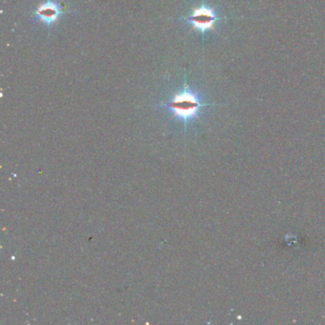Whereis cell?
Instances as JSON below:
<instances>
[{
    "instance_id": "cell-1",
    "label": "cell",
    "mask_w": 325,
    "mask_h": 325,
    "mask_svg": "<svg viewBox=\"0 0 325 325\" xmlns=\"http://www.w3.org/2000/svg\"><path fill=\"white\" fill-rule=\"evenodd\" d=\"M209 105L201 102L198 95L190 90L185 79L183 90L176 94L167 103L161 104L160 107L168 109L172 115L181 121L186 127L190 121L198 117L202 107Z\"/></svg>"
},
{
    "instance_id": "cell-2",
    "label": "cell",
    "mask_w": 325,
    "mask_h": 325,
    "mask_svg": "<svg viewBox=\"0 0 325 325\" xmlns=\"http://www.w3.org/2000/svg\"><path fill=\"white\" fill-rule=\"evenodd\" d=\"M187 20L194 30L204 34L207 31L215 30V24L219 20V18L213 9L202 5L194 9L187 17Z\"/></svg>"
},
{
    "instance_id": "cell-3",
    "label": "cell",
    "mask_w": 325,
    "mask_h": 325,
    "mask_svg": "<svg viewBox=\"0 0 325 325\" xmlns=\"http://www.w3.org/2000/svg\"><path fill=\"white\" fill-rule=\"evenodd\" d=\"M62 13L63 7L60 4L52 0H47L38 5L35 11V15L46 25H52L58 21Z\"/></svg>"
}]
</instances>
